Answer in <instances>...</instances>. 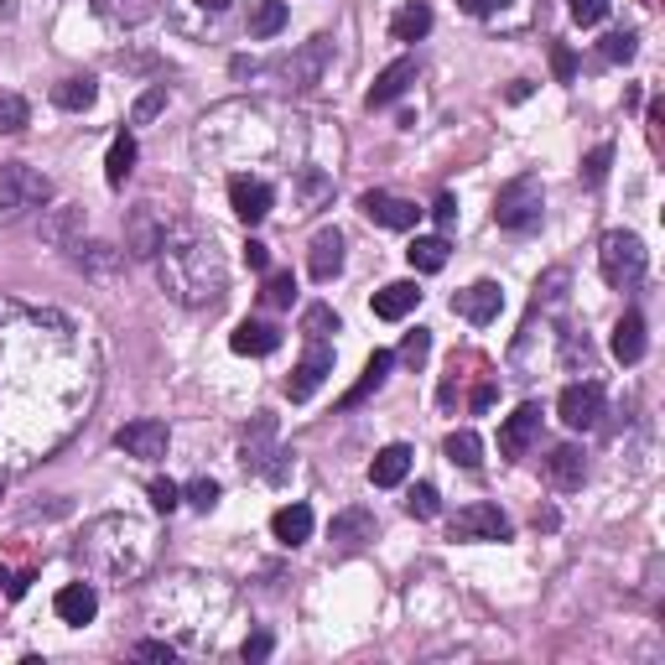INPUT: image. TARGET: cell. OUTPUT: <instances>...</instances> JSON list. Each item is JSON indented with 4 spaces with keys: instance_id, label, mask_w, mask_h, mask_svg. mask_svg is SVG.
<instances>
[{
    "instance_id": "cell-1",
    "label": "cell",
    "mask_w": 665,
    "mask_h": 665,
    "mask_svg": "<svg viewBox=\"0 0 665 665\" xmlns=\"http://www.w3.org/2000/svg\"><path fill=\"white\" fill-rule=\"evenodd\" d=\"M95 401V359L68 317L0 297V463L48 457Z\"/></svg>"
},
{
    "instance_id": "cell-2",
    "label": "cell",
    "mask_w": 665,
    "mask_h": 665,
    "mask_svg": "<svg viewBox=\"0 0 665 665\" xmlns=\"http://www.w3.org/2000/svg\"><path fill=\"white\" fill-rule=\"evenodd\" d=\"M156 276L162 291L183 308H218L224 286H229V265L218 255V239L203 235L188 218H172L162 250H156Z\"/></svg>"
},
{
    "instance_id": "cell-3",
    "label": "cell",
    "mask_w": 665,
    "mask_h": 665,
    "mask_svg": "<svg viewBox=\"0 0 665 665\" xmlns=\"http://www.w3.org/2000/svg\"><path fill=\"white\" fill-rule=\"evenodd\" d=\"M151 530H146L136 515H104L84 530L78 541V562L95 572V577H110V582H136L146 567H151Z\"/></svg>"
},
{
    "instance_id": "cell-4",
    "label": "cell",
    "mask_w": 665,
    "mask_h": 665,
    "mask_svg": "<svg viewBox=\"0 0 665 665\" xmlns=\"http://www.w3.org/2000/svg\"><path fill=\"white\" fill-rule=\"evenodd\" d=\"M598 265H603V281L618 286V291H629V286L644 281V271H650V250H644L640 235L614 229V235H603V244H598Z\"/></svg>"
},
{
    "instance_id": "cell-5",
    "label": "cell",
    "mask_w": 665,
    "mask_h": 665,
    "mask_svg": "<svg viewBox=\"0 0 665 665\" xmlns=\"http://www.w3.org/2000/svg\"><path fill=\"white\" fill-rule=\"evenodd\" d=\"M541 209H547V198H541V177H515V183H504L494 198V224L499 229H510V235H530L536 224H541Z\"/></svg>"
},
{
    "instance_id": "cell-6",
    "label": "cell",
    "mask_w": 665,
    "mask_h": 665,
    "mask_svg": "<svg viewBox=\"0 0 665 665\" xmlns=\"http://www.w3.org/2000/svg\"><path fill=\"white\" fill-rule=\"evenodd\" d=\"M52 203V177H42L26 162H0V214L16 218L26 209H48Z\"/></svg>"
},
{
    "instance_id": "cell-7",
    "label": "cell",
    "mask_w": 665,
    "mask_h": 665,
    "mask_svg": "<svg viewBox=\"0 0 665 665\" xmlns=\"http://www.w3.org/2000/svg\"><path fill=\"white\" fill-rule=\"evenodd\" d=\"M239 0H166V22L177 26L183 37H192V42H209V37H218L224 26L235 22Z\"/></svg>"
},
{
    "instance_id": "cell-8",
    "label": "cell",
    "mask_w": 665,
    "mask_h": 665,
    "mask_svg": "<svg viewBox=\"0 0 665 665\" xmlns=\"http://www.w3.org/2000/svg\"><path fill=\"white\" fill-rule=\"evenodd\" d=\"M239 463H244V474H261V478H286L291 474V452L276 448V416L261 411L250 431H244V448H239Z\"/></svg>"
},
{
    "instance_id": "cell-9",
    "label": "cell",
    "mask_w": 665,
    "mask_h": 665,
    "mask_svg": "<svg viewBox=\"0 0 665 665\" xmlns=\"http://www.w3.org/2000/svg\"><path fill=\"white\" fill-rule=\"evenodd\" d=\"M166 229H172V214H166V209H156V203H136V209L125 214V255L156 261Z\"/></svg>"
},
{
    "instance_id": "cell-10",
    "label": "cell",
    "mask_w": 665,
    "mask_h": 665,
    "mask_svg": "<svg viewBox=\"0 0 665 665\" xmlns=\"http://www.w3.org/2000/svg\"><path fill=\"white\" fill-rule=\"evenodd\" d=\"M510 536H515L510 515L499 504H484V499L457 510V520H452V541H510Z\"/></svg>"
},
{
    "instance_id": "cell-11",
    "label": "cell",
    "mask_w": 665,
    "mask_h": 665,
    "mask_svg": "<svg viewBox=\"0 0 665 665\" xmlns=\"http://www.w3.org/2000/svg\"><path fill=\"white\" fill-rule=\"evenodd\" d=\"M115 448L125 452V457H136V463H162L166 448H172V431H166V422H130V427L115 431Z\"/></svg>"
},
{
    "instance_id": "cell-12",
    "label": "cell",
    "mask_w": 665,
    "mask_h": 665,
    "mask_svg": "<svg viewBox=\"0 0 665 665\" xmlns=\"http://www.w3.org/2000/svg\"><path fill=\"white\" fill-rule=\"evenodd\" d=\"M556 416H562L572 431H593L598 422H603V385L598 380L567 385V390H562V401H556Z\"/></svg>"
},
{
    "instance_id": "cell-13",
    "label": "cell",
    "mask_w": 665,
    "mask_h": 665,
    "mask_svg": "<svg viewBox=\"0 0 665 665\" xmlns=\"http://www.w3.org/2000/svg\"><path fill=\"white\" fill-rule=\"evenodd\" d=\"M328 58H332L328 37H312V42H302V48L281 63L286 84H291V89H317V84H323V68H328Z\"/></svg>"
},
{
    "instance_id": "cell-14",
    "label": "cell",
    "mask_w": 665,
    "mask_h": 665,
    "mask_svg": "<svg viewBox=\"0 0 665 665\" xmlns=\"http://www.w3.org/2000/svg\"><path fill=\"white\" fill-rule=\"evenodd\" d=\"M359 214L369 218V224H380V229H411L416 218H422V209L416 203H405V198H396V192H359Z\"/></svg>"
},
{
    "instance_id": "cell-15",
    "label": "cell",
    "mask_w": 665,
    "mask_h": 665,
    "mask_svg": "<svg viewBox=\"0 0 665 665\" xmlns=\"http://www.w3.org/2000/svg\"><path fill=\"white\" fill-rule=\"evenodd\" d=\"M328 375H332V349L328 343H312L308 354H302V364L286 375V396H291V401H312Z\"/></svg>"
},
{
    "instance_id": "cell-16",
    "label": "cell",
    "mask_w": 665,
    "mask_h": 665,
    "mask_svg": "<svg viewBox=\"0 0 665 665\" xmlns=\"http://www.w3.org/2000/svg\"><path fill=\"white\" fill-rule=\"evenodd\" d=\"M229 209H235L244 224H261V218L276 209V188H271V183H261V177H244V172H235V177H229Z\"/></svg>"
},
{
    "instance_id": "cell-17",
    "label": "cell",
    "mask_w": 665,
    "mask_h": 665,
    "mask_svg": "<svg viewBox=\"0 0 665 665\" xmlns=\"http://www.w3.org/2000/svg\"><path fill=\"white\" fill-rule=\"evenodd\" d=\"M37 582V556L22 541H0V593L26 598V588Z\"/></svg>"
},
{
    "instance_id": "cell-18",
    "label": "cell",
    "mask_w": 665,
    "mask_h": 665,
    "mask_svg": "<svg viewBox=\"0 0 665 665\" xmlns=\"http://www.w3.org/2000/svg\"><path fill=\"white\" fill-rule=\"evenodd\" d=\"M499 308H504V291H499L494 281H474L468 291H457V297H452V312H457V317H468L474 328L494 323Z\"/></svg>"
},
{
    "instance_id": "cell-19",
    "label": "cell",
    "mask_w": 665,
    "mask_h": 665,
    "mask_svg": "<svg viewBox=\"0 0 665 665\" xmlns=\"http://www.w3.org/2000/svg\"><path fill=\"white\" fill-rule=\"evenodd\" d=\"M536 431H541V405L525 401L515 416H504V427H499V452H504V457H520V452L536 442Z\"/></svg>"
},
{
    "instance_id": "cell-20",
    "label": "cell",
    "mask_w": 665,
    "mask_h": 665,
    "mask_svg": "<svg viewBox=\"0 0 665 665\" xmlns=\"http://www.w3.org/2000/svg\"><path fill=\"white\" fill-rule=\"evenodd\" d=\"M291 192H297V198H291V214L297 218L317 214V209L332 198V177L323 172V166H302V172H297V183H291Z\"/></svg>"
},
{
    "instance_id": "cell-21",
    "label": "cell",
    "mask_w": 665,
    "mask_h": 665,
    "mask_svg": "<svg viewBox=\"0 0 665 665\" xmlns=\"http://www.w3.org/2000/svg\"><path fill=\"white\" fill-rule=\"evenodd\" d=\"M308 271H312V281H332V276L343 271V235H338V229H317V235H312Z\"/></svg>"
},
{
    "instance_id": "cell-22",
    "label": "cell",
    "mask_w": 665,
    "mask_h": 665,
    "mask_svg": "<svg viewBox=\"0 0 665 665\" xmlns=\"http://www.w3.org/2000/svg\"><path fill=\"white\" fill-rule=\"evenodd\" d=\"M547 478L562 489V494H572V489H582V478H588V457H582V448H572V442H562V448H551L547 457Z\"/></svg>"
},
{
    "instance_id": "cell-23",
    "label": "cell",
    "mask_w": 665,
    "mask_h": 665,
    "mask_svg": "<svg viewBox=\"0 0 665 665\" xmlns=\"http://www.w3.org/2000/svg\"><path fill=\"white\" fill-rule=\"evenodd\" d=\"M229 349L244 354V359L276 354V349H281V328H276V323H250V317H244V323L229 332Z\"/></svg>"
},
{
    "instance_id": "cell-24",
    "label": "cell",
    "mask_w": 665,
    "mask_h": 665,
    "mask_svg": "<svg viewBox=\"0 0 665 665\" xmlns=\"http://www.w3.org/2000/svg\"><path fill=\"white\" fill-rule=\"evenodd\" d=\"M120 261H125V250H115V244H99V239H89V244L78 239V244H73V265H78L84 276H95V281H110L120 271Z\"/></svg>"
},
{
    "instance_id": "cell-25",
    "label": "cell",
    "mask_w": 665,
    "mask_h": 665,
    "mask_svg": "<svg viewBox=\"0 0 665 665\" xmlns=\"http://www.w3.org/2000/svg\"><path fill=\"white\" fill-rule=\"evenodd\" d=\"M52 608H58V618H63V624H89V618L99 614L95 582H68V588H58Z\"/></svg>"
},
{
    "instance_id": "cell-26",
    "label": "cell",
    "mask_w": 665,
    "mask_h": 665,
    "mask_svg": "<svg viewBox=\"0 0 665 665\" xmlns=\"http://www.w3.org/2000/svg\"><path fill=\"white\" fill-rule=\"evenodd\" d=\"M328 536L338 551H359L364 541H375V515L369 510H343V515H332Z\"/></svg>"
},
{
    "instance_id": "cell-27",
    "label": "cell",
    "mask_w": 665,
    "mask_h": 665,
    "mask_svg": "<svg viewBox=\"0 0 665 665\" xmlns=\"http://www.w3.org/2000/svg\"><path fill=\"white\" fill-rule=\"evenodd\" d=\"M416 84V58H401V63H390V68L375 78V89H369V110H385V104H396Z\"/></svg>"
},
{
    "instance_id": "cell-28",
    "label": "cell",
    "mask_w": 665,
    "mask_h": 665,
    "mask_svg": "<svg viewBox=\"0 0 665 665\" xmlns=\"http://www.w3.org/2000/svg\"><path fill=\"white\" fill-rule=\"evenodd\" d=\"M405 474H411V448H405V442H390V448L375 452V463H369V484H375V489H396Z\"/></svg>"
},
{
    "instance_id": "cell-29",
    "label": "cell",
    "mask_w": 665,
    "mask_h": 665,
    "mask_svg": "<svg viewBox=\"0 0 665 665\" xmlns=\"http://www.w3.org/2000/svg\"><path fill=\"white\" fill-rule=\"evenodd\" d=\"M271 536H276L281 547H302L312 536V510L308 504H281V510L271 515Z\"/></svg>"
},
{
    "instance_id": "cell-30",
    "label": "cell",
    "mask_w": 665,
    "mask_h": 665,
    "mask_svg": "<svg viewBox=\"0 0 665 665\" xmlns=\"http://www.w3.org/2000/svg\"><path fill=\"white\" fill-rule=\"evenodd\" d=\"M614 359L618 364H640L644 359V317L635 308L614 323Z\"/></svg>"
},
{
    "instance_id": "cell-31",
    "label": "cell",
    "mask_w": 665,
    "mask_h": 665,
    "mask_svg": "<svg viewBox=\"0 0 665 665\" xmlns=\"http://www.w3.org/2000/svg\"><path fill=\"white\" fill-rule=\"evenodd\" d=\"M416 302H422L416 281H390L385 291H375V317H385V323H401Z\"/></svg>"
},
{
    "instance_id": "cell-32",
    "label": "cell",
    "mask_w": 665,
    "mask_h": 665,
    "mask_svg": "<svg viewBox=\"0 0 665 665\" xmlns=\"http://www.w3.org/2000/svg\"><path fill=\"white\" fill-rule=\"evenodd\" d=\"M42 239H48V244L73 250V244L84 239V209H52V214L42 218Z\"/></svg>"
},
{
    "instance_id": "cell-33",
    "label": "cell",
    "mask_w": 665,
    "mask_h": 665,
    "mask_svg": "<svg viewBox=\"0 0 665 665\" xmlns=\"http://www.w3.org/2000/svg\"><path fill=\"white\" fill-rule=\"evenodd\" d=\"M136 156H141V151H136V136L120 130L115 141H110V156H104V183H110V188H125V177L136 172Z\"/></svg>"
},
{
    "instance_id": "cell-34",
    "label": "cell",
    "mask_w": 665,
    "mask_h": 665,
    "mask_svg": "<svg viewBox=\"0 0 665 665\" xmlns=\"http://www.w3.org/2000/svg\"><path fill=\"white\" fill-rule=\"evenodd\" d=\"M390 32H396V42H422V37L431 32V5L427 0L401 5V11H396V22H390Z\"/></svg>"
},
{
    "instance_id": "cell-35",
    "label": "cell",
    "mask_w": 665,
    "mask_h": 665,
    "mask_svg": "<svg viewBox=\"0 0 665 665\" xmlns=\"http://www.w3.org/2000/svg\"><path fill=\"white\" fill-rule=\"evenodd\" d=\"M390 364H396V354H390V349H375V354L364 359V375H359V385L349 390V396H343V405H359L364 396H369V390H380L385 375H390Z\"/></svg>"
},
{
    "instance_id": "cell-36",
    "label": "cell",
    "mask_w": 665,
    "mask_h": 665,
    "mask_svg": "<svg viewBox=\"0 0 665 665\" xmlns=\"http://www.w3.org/2000/svg\"><path fill=\"white\" fill-rule=\"evenodd\" d=\"M405 261H411V271H422V276H431V271H442V265H448V239H442V235H422V239H411Z\"/></svg>"
},
{
    "instance_id": "cell-37",
    "label": "cell",
    "mask_w": 665,
    "mask_h": 665,
    "mask_svg": "<svg viewBox=\"0 0 665 665\" xmlns=\"http://www.w3.org/2000/svg\"><path fill=\"white\" fill-rule=\"evenodd\" d=\"M95 99H99L95 78H63V84L52 89V104H58V110H73V115H84Z\"/></svg>"
},
{
    "instance_id": "cell-38",
    "label": "cell",
    "mask_w": 665,
    "mask_h": 665,
    "mask_svg": "<svg viewBox=\"0 0 665 665\" xmlns=\"http://www.w3.org/2000/svg\"><path fill=\"white\" fill-rule=\"evenodd\" d=\"M286 16H291V11H286L281 0H261V5L250 11V37H255V42H265V37H276V32L286 26Z\"/></svg>"
},
{
    "instance_id": "cell-39",
    "label": "cell",
    "mask_w": 665,
    "mask_h": 665,
    "mask_svg": "<svg viewBox=\"0 0 665 665\" xmlns=\"http://www.w3.org/2000/svg\"><path fill=\"white\" fill-rule=\"evenodd\" d=\"M442 452H448L452 463H457V468H478V463H484V442H478V431H452L448 442H442Z\"/></svg>"
},
{
    "instance_id": "cell-40",
    "label": "cell",
    "mask_w": 665,
    "mask_h": 665,
    "mask_svg": "<svg viewBox=\"0 0 665 665\" xmlns=\"http://www.w3.org/2000/svg\"><path fill=\"white\" fill-rule=\"evenodd\" d=\"M95 11L99 16H110V22L136 26V22H146V16L156 11V0H95Z\"/></svg>"
},
{
    "instance_id": "cell-41",
    "label": "cell",
    "mask_w": 665,
    "mask_h": 665,
    "mask_svg": "<svg viewBox=\"0 0 665 665\" xmlns=\"http://www.w3.org/2000/svg\"><path fill=\"white\" fill-rule=\"evenodd\" d=\"M567 286H572V276L556 265V271H547L541 276V286H536V312H556L562 302H567Z\"/></svg>"
},
{
    "instance_id": "cell-42",
    "label": "cell",
    "mask_w": 665,
    "mask_h": 665,
    "mask_svg": "<svg viewBox=\"0 0 665 665\" xmlns=\"http://www.w3.org/2000/svg\"><path fill=\"white\" fill-rule=\"evenodd\" d=\"M26 125H32V104L22 95H11V89H0V130L5 136H22Z\"/></svg>"
},
{
    "instance_id": "cell-43",
    "label": "cell",
    "mask_w": 665,
    "mask_h": 665,
    "mask_svg": "<svg viewBox=\"0 0 665 665\" xmlns=\"http://www.w3.org/2000/svg\"><path fill=\"white\" fill-rule=\"evenodd\" d=\"M562 364H567V369H582V375H593L598 354H593V343H588V332H567V343H562Z\"/></svg>"
},
{
    "instance_id": "cell-44",
    "label": "cell",
    "mask_w": 665,
    "mask_h": 665,
    "mask_svg": "<svg viewBox=\"0 0 665 665\" xmlns=\"http://www.w3.org/2000/svg\"><path fill=\"white\" fill-rule=\"evenodd\" d=\"M302 332H308V343H328V332H338V312L332 308H308L302 312Z\"/></svg>"
},
{
    "instance_id": "cell-45",
    "label": "cell",
    "mask_w": 665,
    "mask_h": 665,
    "mask_svg": "<svg viewBox=\"0 0 665 665\" xmlns=\"http://www.w3.org/2000/svg\"><path fill=\"white\" fill-rule=\"evenodd\" d=\"M291 297H297V281H291V271H271V276H265L261 302H265V308H291Z\"/></svg>"
},
{
    "instance_id": "cell-46",
    "label": "cell",
    "mask_w": 665,
    "mask_h": 665,
    "mask_svg": "<svg viewBox=\"0 0 665 665\" xmlns=\"http://www.w3.org/2000/svg\"><path fill=\"white\" fill-rule=\"evenodd\" d=\"M442 510V494L431 489V484H416L411 494H405V515H416V520H431Z\"/></svg>"
},
{
    "instance_id": "cell-47",
    "label": "cell",
    "mask_w": 665,
    "mask_h": 665,
    "mask_svg": "<svg viewBox=\"0 0 665 665\" xmlns=\"http://www.w3.org/2000/svg\"><path fill=\"white\" fill-rule=\"evenodd\" d=\"M635 52H640V37H635V32H608V37H603V58H608V63H629Z\"/></svg>"
},
{
    "instance_id": "cell-48",
    "label": "cell",
    "mask_w": 665,
    "mask_h": 665,
    "mask_svg": "<svg viewBox=\"0 0 665 665\" xmlns=\"http://www.w3.org/2000/svg\"><path fill=\"white\" fill-rule=\"evenodd\" d=\"M608 166H614V146H593V151H588V156H582V177H588V183H603V177H608Z\"/></svg>"
},
{
    "instance_id": "cell-49",
    "label": "cell",
    "mask_w": 665,
    "mask_h": 665,
    "mask_svg": "<svg viewBox=\"0 0 665 665\" xmlns=\"http://www.w3.org/2000/svg\"><path fill=\"white\" fill-rule=\"evenodd\" d=\"M431 354V332L427 328H416V332H405V343H401V359L411 364V369H422Z\"/></svg>"
},
{
    "instance_id": "cell-50",
    "label": "cell",
    "mask_w": 665,
    "mask_h": 665,
    "mask_svg": "<svg viewBox=\"0 0 665 665\" xmlns=\"http://www.w3.org/2000/svg\"><path fill=\"white\" fill-rule=\"evenodd\" d=\"M183 499H188L192 510H203V515H209V510L218 504V484L214 478H192L188 489H183Z\"/></svg>"
},
{
    "instance_id": "cell-51",
    "label": "cell",
    "mask_w": 665,
    "mask_h": 665,
    "mask_svg": "<svg viewBox=\"0 0 665 665\" xmlns=\"http://www.w3.org/2000/svg\"><path fill=\"white\" fill-rule=\"evenodd\" d=\"M162 110H166V84H156V89H146V95L136 99V115H130V120H136V125H146V120H156Z\"/></svg>"
},
{
    "instance_id": "cell-52",
    "label": "cell",
    "mask_w": 665,
    "mask_h": 665,
    "mask_svg": "<svg viewBox=\"0 0 665 665\" xmlns=\"http://www.w3.org/2000/svg\"><path fill=\"white\" fill-rule=\"evenodd\" d=\"M567 11H572V22L577 26H598L603 16H608V0H567Z\"/></svg>"
},
{
    "instance_id": "cell-53",
    "label": "cell",
    "mask_w": 665,
    "mask_h": 665,
    "mask_svg": "<svg viewBox=\"0 0 665 665\" xmlns=\"http://www.w3.org/2000/svg\"><path fill=\"white\" fill-rule=\"evenodd\" d=\"M151 504H156L162 515H172V510L183 504V489H177L172 478H151Z\"/></svg>"
},
{
    "instance_id": "cell-54",
    "label": "cell",
    "mask_w": 665,
    "mask_h": 665,
    "mask_svg": "<svg viewBox=\"0 0 665 665\" xmlns=\"http://www.w3.org/2000/svg\"><path fill=\"white\" fill-rule=\"evenodd\" d=\"M136 655H141V661H166V665H172V661H177V644H172V640H141V644H136Z\"/></svg>"
},
{
    "instance_id": "cell-55",
    "label": "cell",
    "mask_w": 665,
    "mask_h": 665,
    "mask_svg": "<svg viewBox=\"0 0 665 665\" xmlns=\"http://www.w3.org/2000/svg\"><path fill=\"white\" fill-rule=\"evenodd\" d=\"M431 218H437V229H452V224H457V198L442 192V198L431 203Z\"/></svg>"
},
{
    "instance_id": "cell-56",
    "label": "cell",
    "mask_w": 665,
    "mask_h": 665,
    "mask_svg": "<svg viewBox=\"0 0 665 665\" xmlns=\"http://www.w3.org/2000/svg\"><path fill=\"white\" fill-rule=\"evenodd\" d=\"M271 650H276V640H271V635H250V640L239 644V655H244V661H265V655H271Z\"/></svg>"
},
{
    "instance_id": "cell-57",
    "label": "cell",
    "mask_w": 665,
    "mask_h": 665,
    "mask_svg": "<svg viewBox=\"0 0 665 665\" xmlns=\"http://www.w3.org/2000/svg\"><path fill=\"white\" fill-rule=\"evenodd\" d=\"M551 68H556V78H562V84H572V73H577V58H572V52L556 42V48H551Z\"/></svg>"
},
{
    "instance_id": "cell-58",
    "label": "cell",
    "mask_w": 665,
    "mask_h": 665,
    "mask_svg": "<svg viewBox=\"0 0 665 665\" xmlns=\"http://www.w3.org/2000/svg\"><path fill=\"white\" fill-rule=\"evenodd\" d=\"M244 261H250V271H271V250H265L261 239H250L244 244Z\"/></svg>"
},
{
    "instance_id": "cell-59",
    "label": "cell",
    "mask_w": 665,
    "mask_h": 665,
    "mask_svg": "<svg viewBox=\"0 0 665 665\" xmlns=\"http://www.w3.org/2000/svg\"><path fill=\"white\" fill-rule=\"evenodd\" d=\"M504 0H457V11H468V16H494Z\"/></svg>"
},
{
    "instance_id": "cell-60",
    "label": "cell",
    "mask_w": 665,
    "mask_h": 665,
    "mask_svg": "<svg viewBox=\"0 0 665 665\" xmlns=\"http://www.w3.org/2000/svg\"><path fill=\"white\" fill-rule=\"evenodd\" d=\"M489 405H494V385L484 380V385L474 390V411H489Z\"/></svg>"
}]
</instances>
